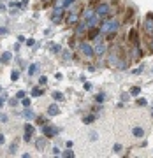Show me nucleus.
Masks as SVG:
<instances>
[{
  "label": "nucleus",
  "instance_id": "48",
  "mask_svg": "<svg viewBox=\"0 0 153 158\" xmlns=\"http://www.w3.org/2000/svg\"><path fill=\"white\" fill-rule=\"evenodd\" d=\"M4 102H6V98H4V97H0V109L4 107Z\"/></svg>",
  "mask_w": 153,
  "mask_h": 158
},
{
  "label": "nucleus",
  "instance_id": "25",
  "mask_svg": "<svg viewBox=\"0 0 153 158\" xmlns=\"http://www.w3.org/2000/svg\"><path fill=\"white\" fill-rule=\"evenodd\" d=\"M49 48H51V53H55V55H58V53L62 51V46L60 44H51Z\"/></svg>",
  "mask_w": 153,
  "mask_h": 158
},
{
  "label": "nucleus",
  "instance_id": "41",
  "mask_svg": "<svg viewBox=\"0 0 153 158\" xmlns=\"http://www.w3.org/2000/svg\"><path fill=\"white\" fill-rule=\"evenodd\" d=\"M25 42H27V46H30V48H32V46H35V40L34 39H27Z\"/></svg>",
  "mask_w": 153,
  "mask_h": 158
},
{
  "label": "nucleus",
  "instance_id": "18",
  "mask_svg": "<svg viewBox=\"0 0 153 158\" xmlns=\"http://www.w3.org/2000/svg\"><path fill=\"white\" fill-rule=\"evenodd\" d=\"M129 40H130L132 44H137V42H139V39H137V30L136 28H132L130 32H129Z\"/></svg>",
  "mask_w": 153,
  "mask_h": 158
},
{
  "label": "nucleus",
  "instance_id": "29",
  "mask_svg": "<svg viewBox=\"0 0 153 158\" xmlns=\"http://www.w3.org/2000/svg\"><path fill=\"white\" fill-rule=\"evenodd\" d=\"M37 123H39L40 127H42V125L48 123V118H46V116H37Z\"/></svg>",
  "mask_w": 153,
  "mask_h": 158
},
{
  "label": "nucleus",
  "instance_id": "2",
  "mask_svg": "<svg viewBox=\"0 0 153 158\" xmlns=\"http://www.w3.org/2000/svg\"><path fill=\"white\" fill-rule=\"evenodd\" d=\"M120 58H121V51H120L118 46H113L111 49H109V56H108V63L111 67H116L120 62Z\"/></svg>",
  "mask_w": 153,
  "mask_h": 158
},
{
  "label": "nucleus",
  "instance_id": "17",
  "mask_svg": "<svg viewBox=\"0 0 153 158\" xmlns=\"http://www.w3.org/2000/svg\"><path fill=\"white\" fill-rule=\"evenodd\" d=\"M132 134H134V137L141 139V137H144V128H142V127H134V128H132Z\"/></svg>",
  "mask_w": 153,
  "mask_h": 158
},
{
  "label": "nucleus",
  "instance_id": "28",
  "mask_svg": "<svg viewBox=\"0 0 153 158\" xmlns=\"http://www.w3.org/2000/svg\"><path fill=\"white\" fill-rule=\"evenodd\" d=\"M11 79L16 83L18 79H19V70H12V72H11Z\"/></svg>",
  "mask_w": 153,
  "mask_h": 158
},
{
  "label": "nucleus",
  "instance_id": "3",
  "mask_svg": "<svg viewBox=\"0 0 153 158\" xmlns=\"http://www.w3.org/2000/svg\"><path fill=\"white\" fill-rule=\"evenodd\" d=\"M95 14H99L102 19H104V18H109L111 16V6H109V4H104V2L99 4V6L95 7Z\"/></svg>",
  "mask_w": 153,
  "mask_h": 158
},
{
  "label": "nucleus",
  "instance_id": "47",
  "mask_svg": "<svg viewBox=\"0 0 153 158\" xmlns=\"http://www.w3.org/2000/svg\"><path fill=\"white\" fill-rule=\"evenodd\" d=\"M53 155H55V156H58V155H60V149H58V148H53Z\"/></svg>",
  "mask_w": 153,
  "mask_h": 158
},
{
  "label": "nucleus",
  "instance_id": "13",
  "mask_svg": "<svg viewBox=\"0 0 153 158\" xmlns=\"http://www.w3.org/2000/svg\"><path fill=\"white\" fill-rule=\"evenodd\" d=\"M85 30H88V28H86V23L85 21L76 23V35H83V34H85Z\"/></svg>",
  "mask_w": 153,
  "mask_h": 158
},
{
  "label": "nucleus",
  "instance_id": "19",
  "mask_svg": "<svg viewBox=\"0 0 153 158\" xmlns=\"http://www.w3.org/2000/svg\"><path fill=\"white\" fill-rule=\"evenodd\" d=\"M42 95H44L42 86H34V88H32V97H42Z\"/></svg>",
  "mask_w": 153,
  "mask_h": 158
},
{
  "label": "nucleus",
  "instance_id": "11",
  "mask_svg": "<svg viewBox=\"0 0 153 158\" xmlns=\"http://www.w3.org/2000/svg\"><path fill=\"white\" fill-rule=\"evenodd\" d=\"M93 14H95V7H88V9H85V11L81 12V21H88Z\"/></svg>",
  "mask_w": 153,
  "mask_h": 158
},
{
  "label": "nucleus",
  "instance_id": "16",
  "mask_svg": "<svg viewBox=\"0 0 153 158\" xmlns=\"http://www.w3.org/2000/svg\"><path fill=\"white\" fill-rule=\"evenodd\" d=\"M46 141H48V137H39V139L35 141V148H37L39 151H42L46 148Z\"/></svg>",
  "mask_w": 153,
  "mask_h": 158
},
{
  "label": "nucleus",
  "instance_id": "12",
  "mask_svg": "<svg viewBox=\"0 0 153 158\" xmlns=\"http://www.w3.org/2000/svg\"><path fill=\"white\" fill-rule=\"evenodd\" d=\"M141 56H142V51H141V48H139V42H137V44L132 46V56H130V60H139Z\"/></svg>",
  "mask_w": 153,
  "mask_h": 158
},
{
  "label": "nucleus",
  "instance_id": "36",
  "mask_svg": "<svg viewBox=\"0 0 153 158\" xmlns=\"http://www.w3.org/2000/svg\"><path fill=\"white\" fill-rule=\"evenodd\" d=\"M25 95H27V93H25V91H23V90H19V91H18V93H16V98H18V100H21V98H23V97H25Z\"/></svg>",
  "mask_w": 153,
  "mask_h": 158
},
{
  "label": "nucleus",
  "instance_id": "42",
  "mask_svg": "<svg viewBox=\"0 0 153 158\" xmlns=\"http://www.w3.org/2000/svg\"><path fill=\"white\" fill-rule=\"evenodd\" d=\"M137 106H146V100H144V98H137Z\"/></svg>",
  "mask_w": 153,
  "mask_h": 158
},
{
  "label": "nucleus",
  "instance_id": "26",
  "mask_svg": "<svg viewBox=\"0 0 153 158\" xmlns=\"http://www.w3.org/2000/svg\"><path fill=\"white\" fill-rule=\"evenodd\" d=\"M139 93H141V88L139 86H132L130 91H129V95H139Z\"/></svg>",
  "mask_w": 153,
  "mask_h": 158
},
{
  "label": "nucleus",
  "instance_id": "6",
  "mask_svg": "<svg viewBox=\"0 0 153 158\" xmlns=\"http://www.w3.org/2000/svg\"><path fill=\"white\" fill-rule=\"evenodd\" d=\"M63 7H55V11L51 12V23H60L62 21V18H63Z\"/></svg>",
  "mask_w": 153,
  "mask_h": 158
},
{
  "label": "nucleus",
  "instance_id": "34",
  "mask_svg": "<svg viewBox=\"0 0 153 158\" xmlns=\"http://www.w3.org/2000/svg\"><path fill=\"white\" fill-rule=\"evenodd\" d=\"M142 70H144V67H142V65H141V67H139V69H134V70H132V74H134V76H139V74H141Z\"/></svg>",
  "mask_w": 153,
  "mask_h": 158
},
{
  "label": "nucleus",
  "instance_id": "35",
  "mask_svg": "<svg viewBox=\"0 0 153 158\" xmlns=\"http://www.w3.org/2000/svg\"><path fill=\"white\" fill-rule=\"evenodd\" d=\"M21 102H23V106H25V107H30V98H27V97H23V98H21Z\"/></svg>",
  "mask_w": 153,
  "mask_h": 158
},
{
  "label": "nucleus",
  "instance_id": "44",
  "mask_svg": "<svg viewBox=\"0 0 153 158\" xmlns=\"http://www.w3.org/2000/svg\"><path fill=\"white\" fill-rule=\"evenodd\" d=\"M2 144H6V135H4V134H0V146H2Z\"/></svg>",
  "mask_w": 153,
  "mask_h": 158
},
{
  "label": "nucleus",
  "instance_id": "23",
  "mask_svg": "<svg viewBox=\"0 0 153 158\" xmlns=\"http://www.w3.org/2000/svg\"><path fill=\"white\" fill-rule=\"evenodd\" d=\"M23 116H25V118L27 119H34L35 118V114H34V111H32V109H25V111H23Z\"/></svg>",
  "mask_w": 153,
  "mask_h": 158
},
{
  "label": "nucleus",
  "instance_id": "21",
  "mask_svg": "<svg viewBox=\"0 0 153 158\" xmlns=\"http://www.w3.org/2000/svg\"><path fill=\"white\" fill-rule=\"evenodd\" d=\"M37 72H39V63H32L28 67V76H35Z\"/></svg>",
  "mask_w": 153,
  "mask_h": 158
},
{
  "label": "nucleus",
  "instance_id": "10",
  "mask_svg": "<svg viewBox=\"0 0 153 158\" xmlns=\"http://www.w3.org/2000/svg\"><path fill=\"white\" fill-rule=\"evenodd\" d=\"M32 135H34V125L32 123H25V135H23V141L30 142L32 141Z\"/></svg>",
  "mask_w": 153,
  "mask_h": 158
},
{
  "label": "nucleus",
  "instance_id": "5",
  "mask_svg": "<svg viewBox=\"0 0 153 158\" xmlns=\"http://www.w3.org/2000/svg\"><path fill=\"white\" fill-rule=\"evenodd\" d=\"M40 130H42V135L48 137V139H53V137L58 134V128H55V127H51L49 123H46L40 127Z\"/></svg>",
  "mask_w": 153,
  "mask_h": 158
},
{
  "label": "nucleus",
  "instance_id": "15",
  "mask_svg": "<svg viewBox=\"0 0 153 158\" xmlns=\"http://www.w3.org/2000/svg\"><path fill=\"white\" fill-rule=\"evenodd\" d=\"M60 114V107H58L57 104H51L49 107H48V116H57Z\"/></svg>",
  "mask_w": 153,
  "mask_h": 158
},
{
  "label": "nucleus",
  "instance_id": "7",
  "mask_svg": "<svg viewBox=\"0 0 153 158\" xmlns=\"http://www.w3.org/2000/svg\"><path fill=\"white\" fill-rule=\"evenodd\" d=\"M100 21H102V18L99 16V14H93V16H91L88 21H85V23H86V28H99Z\"/></svg>",
  "mask_w": 153,
  "mask_h": 158
},
{
  "label": "nucleus",
  "instance_id": "30",
  "mask_svg": "<svg viewBox=\"0 0 153 158\" xmlns=\"http://www.w3.org/2000/svg\"><path fill=\"white\" fill-rule=\"evenodd\" d=\"M48 85V77L46 76H40L39 77V86H46Z\"/></svg>",
  "mask_w": 153,
  "mask_h": 158
},
{
  "label": "nucleus",
  "instance_id": "45",
  "mask_svg": "<svg viewBox=\"0 0 153 158\" xmlns=\"http://www.w3.org/2000/svg\"><path fill=\"white\" fill-rule=\"evenodd\" d=\"M7 34V28L6 27H0V35H6Z\"/></svg>",
  "mask_w": 153,
  "mask_h": 158
},
{
  "label": "nucleus",
  "instance_id": "9",
  "mask_svg": "<svg viewBox=\"0 0 153 158\" xmlns=\"http://www.w3.org/2000/svg\"><path fill=\"white\" fill-rule=\"evenodd\" d=\"M144 32H146V35L153 34V12H150L144 19Z\"/></svg>",
  "mask_w": 153,
  "mask_h": 158
},
{
  "label": "nucleus",
  "instance_id": "22",
  "mask_svg": "<svg viewBox=\"0 0 153 158\" xmlns=\"http://www.w3.org/2000/svg\"><path fill=\"white\" fill-rule=\"evenodd\" d=\"M11 56H12L11 53H9V51H6V53H2V56H0V62H2V63H9V62H11Z\"/></svg>",
  "mask_w": 153,
  "mask_h": 158
},
{
  "label": "nucleus",
  "instance_id": "8",
  "mask_svg": "<svg viewBox=\"0 0 153 158\" xmlns=\"http://www.w3.org/2000/svg\"><path fill=\"white\" fill-rule=\"evenodd\" d=\"M106 51H108V46L104 44V42H99V44L93 48V56L97 58H102L104 55H106Z\"/></svg>",
  "mask_w": 153,
  "mask_h": 158
},
{
  "label": "nucleus",
  "instance_id": "31",
  "mask_svg": "<svg viewBox=\"0 0 153 158\" xmlns=\"http://www.w3.org/2000/svg\"><path fill=\"white\" fill-rule=\"evenodd\" d=\"M104 98H106V97H104V93H99V95H95V102H97V104H102V102H104Z\"/></svg>",
  "mask_w": 153,
  "mask_h": 158
},
{
  "label": "nucleus",
  "instance_id": "46",
  "mask_svg": "<svg viewBox=\"0 0 153 158\" xmlns=\"http://www.w3.org/2000/svg\"><path fill=\"white\" fill-rule=\"evenodd\" d=\"M25 40H27V37H25V35H19V37H18V42H25Z\"/></svg>",
  "mask_w": 153,
  "mask_h": 158
},
{
  "label": "nucleus",
  "instance_id": "27",
  "mask_svg": "<svg viewBox=\"0 0 153 158\" xmlns=\"http://www.w3.org/2000/svg\"><path fill=\"white\" fill-rule=\"evenodd\" d=\"M62 156H65V158H72V156H74V151H72V148H69L67 151H63V153H62Z\"/></svg>",
  "mask_w": 153,
  "mask_h": 158
},
{
  "label": "nucleus",
  "instance_id": "49",
  "mask_svg": "<svg viewBox=\"0 0 153 158\" xmlns=\"http://www.w3.org/2000/svg\"><path fill=\"white\" fill-rule=\"evenodd\" d=\"M121 100H129V93H123L121 95Z\"/></svg>",
  "mask_w": 153,
  "mask_h": 158
},
{
  "label": "nucleus",
  "instance_id": "39",
  "mask_svg": "<svg viewBox=\"0 0 153 158\" xmlns=\"http://www.w3.org/2000/svg\"><path fill=\"white\" fill-rule=\"evenodd\" d=\"M9 6H11L12 9H19V7H21V4H18V2H11Z\"/></svg>",
  "mask_w": 153,
  "mask_h": 158
},
{
  "label": "nucleus",
  "instance_id": "1",
  "mask_svg": "<svg viewBox=\"0 0 153 158\" xmlns=\"http://www.w3.org/2000/svg\"><path fill=\"white\" fill-rule=\"evenodd\" d=\"M118 28H120V21H118V19H109V21H106L104 25L99 27L100 34H106V39H108V40H113L114 37H116Z\"/></svg>",
  "mask_w": 153,
  "mask_h": 158
},
{
  "label": "nucleus",
  "instance_id": "32",
  "mask_svg": "<svg viewBox=\"0 0 153 158\" xmlns=\"http://www.w3.org/2000/svg\"><path fill=\"white\" fill-rule=\"evenodd\" d=\"M18 149V142H14V144H11V148H9V155H14Z\"/></svg>",
  "mask_w": 153,
  "mask_h": 158
},
{
  "label": "nucleus",
  "instance_id": "40",
  "mask_svg": "<svg viewBox=\"0 0 153 158\" xmlns=\"http://www.w3.org/2000/svg\"><path fill=\"white\" fill-rule=\"evenodd\" d=\"M90 139H91V141H97V139H99V134H97V132H91V134H90Z\"/></svg>",
  "mask_w": 153,
  "mask_h": 158
},
{
  "label": "nucleus",
  "instance_id": "43",
  "mask_svg": "<svg viewBox=\"0 0 153 158\" xmlns=\"http://www.w3.org/2000/svg\"><path fill=\"white\" fill-rule=\"evenodd\" d=\"M9 104H11L12 107H16V106H18V98H11V100H9Z\"/></svg>",
  "mask_w": 153,
  "mask_h": 158
},
{
  "label": "nucleus",
  "instance_id": "37",
  "mask_svg": "<svg viewBox=\"0 0 153 158\" xmlns=\"http://www.w3.org/2000/svg\"><path fill=\"white\" fill-rule=\"evenodd\" d=\"M70 58H72V53H70V51H65V55H63V60L67 62V60H70Z\"/></svg>",
  "mask_w": 153,
  "mask_h": 158
},
{
  "label": "nucleus",
  "instance_id": "14",
  "mask_svg": "<svg viewBox=\"0 0 153 158\" xmlns=\"http://www.w3.org/2000/svg\"><path fill=\"white\" fill-rule=\"evenodd\" d=\"M99 35H100V30L99 28H88V39L90 40H97Z\"/></svg>",
  "mask_w": 153,
  "mask_h": 158
},
{
  "label": "nucleus",
  "instance_id": "33",
  "mask_svg": "<svg viewBox=\"0 0 153 158\" xmlns=\"http://www.w3.org/2000/svg\"><path fill=\"white\" fill-rule=\"evenodd\" d=\"M0 121H2V123H7V121H9V116L4 114V113H0Z\"/></svg>",
  "mask_w": 153,
  "mask_h": 158
},
{
  "label": "nucleus",
  "instance_id": "50",
  "mask_svg": "<svg viewBox=\"0 0 153 158\" xmlns=\"http://www.w3.org/2000/svg\"><path fill=\"white\" fill-rule=\"evenodd\" d=\"M85 90H91V85H90V83H85Z\"/></svg>",
  "mask_w": 153,
  "mask_h": 158
},
{
  "label": "nucleus",
  "instance_id": "51",
  "mask_svg": "<svg viewBox=\"0 0 153 158\" xmlns=\"http://www.w3.org/2000/svg\"><path fill=\"white\" fill-rule=\"evenodd\" d=\"M151 116H153V109H151Z\"/></svg>",
  "mask_w": 153,
  "mask_h": 158
},
{
  "label": "nucleus",
  "instance_id": "24",
  "mask_svg": "<svg viewBox=\"0 0 153 158\" xmlns=\"http://www.w3.org/2000/svg\"><path fill=\"white\" fill-rule=\"evenodd\" d=\"M51 97H53V100H57V102L63 100V93H62V91H57V90H55V91H53V95H51Z\"/></svg>",
  "mask_w": 153,
  "mask_h": 158
},
{
  "label": "nucleus",
  "instance_id": "38",
  "mask_svg": "<svg viewBox=\"0 0 153 158\" xmlns=\"http://www.w3.org/2000/svg\"><path fill=\"white\" fill-rule=\"evenodd\" d=\"M113 151H114V153H120V151H121V144H114V146H113Z\"/></svg>",
  "mask_w": 153,
  "mask_h": 158
},
{
  "label": "nucleus",
  "instance_id": "20",
  "mask_svg": "<svg viewBox=\"0 0 153 158\" xmlns=\"http://www.w3.org/2000/svg\"><path fill=\"white\" fill-rule=\"evenodd\" d=\"M95 119H97L95 113H91V114H88V116H85V118H83V123H85V125H90V123H93Z\"/></svg>",
  "mask_w": 153,
  "mask_h": 158
},
{
  "label": "nucleus",
  "instance_id": "4",
  "mask_svg": "<svg viewBox=\"0 0 153 158\" xmlns=\"http://www.w3.org/2000/svg\"><path fill=\"white\" fill-rule=\"evenodd\" d=\"M79 55L83 58H91L93 56V48L88 42H79Z\"/></svg>",
  "mask_w": 153,
  "mask_h": 158
}]
</instances>
